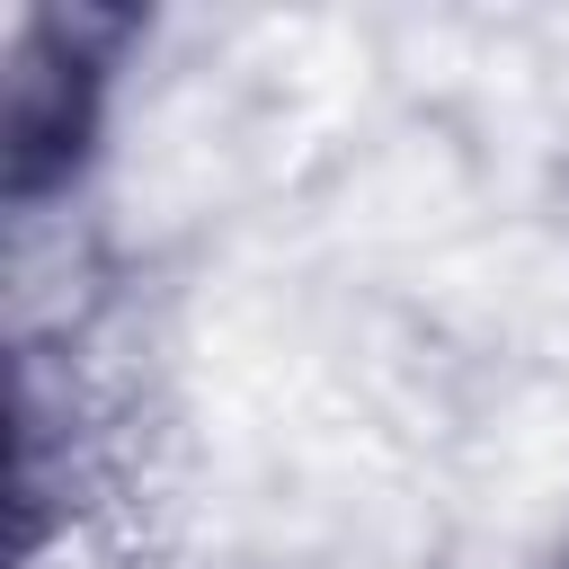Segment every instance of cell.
<instances>
[{"label": "cell", "mask_w": 569, "mask_h": 569, "mask_svg": "<svg viewBox=\"0 0 569 569\" xmlns=\"http://www.w3.org/2000/svg\"><path fill=\"white\" fill-rule=\"evenodd\" d=\"M560 569H569V551H560Z\"/></svg>", "instance_id": "1"}]
</instances>
